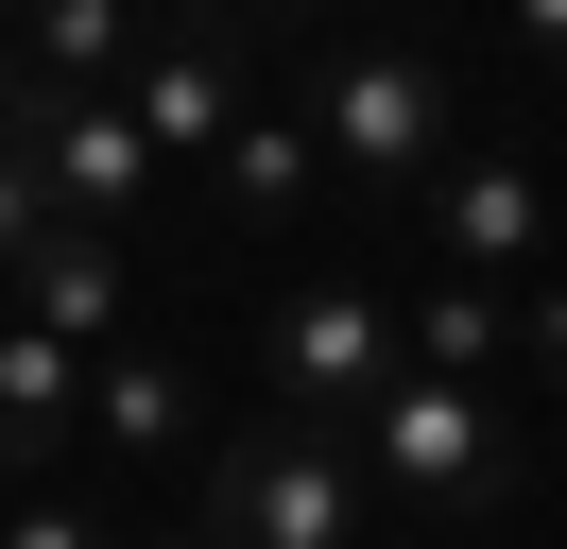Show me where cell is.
<instances>
[{"instance_id": "277c9868", "label": "cell", "mask_w": 567, "mask_h": 549, "mask_svg": "<svg viewBox=\"0 0 567 549\" xmlns=\"http://www.w3.org/2000/svg\"><path fill=\"white\" fill-rule=\"evenodd\" d=\"M207 532L224 549H361V446L327 429H241L207 480Z\"/></svg>"}, {"instance_id": "2e32d148", "label": "cell", "mask_w": 567, "mask_h": 549, "mask_svg": "<svg viewBox=\"0 0 567 549\" xmlns=\"http://www.w3.org/2000/svg\"><path fill=\"white\" fill-rule=\"evenodd\" d=\"M516 343H533V377H567V274H533V292H516Z\"/></svg>"}, {"instance_id": "8fae6325", "label": "cell", "mask_w": 567, "mask_h": 549, "mask_svg": "<svg viewBox=\"0 0 567 549\" xmlns=\"http://www.w3.org/2000/svg\"><path fill=\"white\" fill-rule=\"evenodd\" d=\"M138 0H35V18H18V69H35V86H138Z\"/></svg>"}, {"instance_id": "30bf717a", "label": "cell", "mask_w": 567, "mask_h": 549, "mask_svg": "<svg viewBox=\"0 0 567 549\" xmlns=\"http://www.w3.org/2000/svg\"><path fill=\"white\" fill-rule=\"evenodd\" d=\"M18 309H35L52 343H86V361H104L121 309H138V292H121V240H104V224H52V240H35V274H18Z\"/></svg>"}, {"instance_id": "ffe728a7", "label": "cell", "mask_w": 567, "mask_h": 549, "mask_svg": "<svg viewBox=\"0 0 567 549\" xmlns=\"http://www.w3.org/2000/svg\"><path fill=\"white\" fill-rule=\"evenodd\" d=\"M0 121H18V52H0Z\"/></svg>"}, {"instance_id": "d6986e66", "label": "cell", "mask_w": 567, "mask_h": 549, "mask_svg": "<svg viewBox=\"0 0 567 549\" xmlns=\"http://www.w3.org/2000/svg\"><path fill=\"white\" fill-rule=\"evenodd\" d=\"M121 549H224V532H121Z\"/></svg>"}, {"instance_id": "44dd1931", "label": "cell", "mask_w": 567, "mask_h": 549, "mask_svg": "<svg viewBox=\"0 0 567 549\" xmlns=\"http://www.w3.org/2000/svg\"><path fill=\"white\" fill-rule=\"evenodd\" d=\"M0 18H35V0H0Z\"/></svg>"}, {"instance_id": "7a4b0ae2", "label": "cell", "mask_w": 567, "mask_h": 549, "mask_svg": "<svg viewBox=\"0 0 567 549\" xmlns=\"http://www.w3.org/2000/svg\"><path fill=\"white\" fill-rule=\"evenodd\" d=\"M310 137L344 189H430V172L464 155V103H447V52H413V34H344V52L310 69Z\"/></svg>"}, {"instance_id": "9a60e30c", "label": "cell", "mask_w": 567, "mask_h": 549, "mask_svg": "<svg viewBox=\"0 0 567 549\" xmlns=\"http://www.w3.org/2000/svg\"><path fill=\"white\" fill-rule=\"evenodd\" d=\"M0 549H121V532H104L86 498H52V480H35V498H0Z\"/></svg>"}, {"instance_id": "5bb4252c", "label": "cell", "mask_w": 567, "mask_h": 549, "mask_svg": "<svg viewBox=\"0 0 567 549\" xmlns=\"http://www.w3.org/2000/svg\"><path fill=\"white\" fill-rule=\"evenodd\" d=\"M70 224V206H52V172H35V137L0 121V292H18V274H35V240Z\"/></svg>"}, {"instance_id": "5b68a950", "label": "cell", "mask_w": 567, "mask_h": 549, "mask_svg": "<svg viewBox=\"0 0 567 549\" xmlns=\"http://www.w3.org/2000/svg\"><path fill=\"white\" fill-rule=\"evenodd\" d=\"M18 137H35V172H52V206H70V224H138V206H155V172H173V155H155V137H138V103H121V86H35V69H18Z\"/></svg>"}, {"instance_id": "ba28073f", "label": "cell", "mask_w": 567, "mask_h": 549, "mask_svg": "<svg viewBox=\"0 0 567 549\" xmlns=\"http://www.w3.org/2000/svg\"><path fill=\"white\" fill-rule=\"evenodd\" d=\"M70 429H86V343L0 327V498H35V480L70 464Z\"/></svg>"}, {"instance_id": "3957f363", "label": "cell", "mask_w": 567, "mask_h": 549, "mask_svg": "<svg viewBox=\"0 0 567 549\" xmlns=\"http://www.w3.org/2000/svg\"><path fill=\"white\" fill-rule=\"evenodd\" d=\"M258 361H276V412H292V429H327V446H344L361 412L413 377V327H395L379 292H344V274H310V292L276 309V343H258Z\"/></svg>"}, {"instance_id": "52a82bcc", "label": "cell", "mask_w": 567, "mask_h": 549, "mask_svg": "<svg viewBox=\"0 0 567 549\" xmlns=\"http://www.w3.org/2000/svg\"><path fill=\"white\" fill-rule=\"evenodd\" d=\"M121 103H138V137H155V155H224V137H241V103H258V34L173 18V34L138 52V86H121Z\"/></svg>"}, {"instance_id": "9c48e42d", "label": "cell", "mask_w": 567, "mask_h": 549, "mask_svg": "<svg viewBox=\"0 0 567 549\" xmlns=\"http://www.w3.org/2000/svg\"><path fill=\"white\" fill-rule=\"evenodd\" d=\"M310 189H327V137H310V103H241V137L207 155V206H224V240H276Z\"/></svg>"}, {"instance_id": "4fadbf2b", "label": "cell", "mask_w": 567, "mask_h": 549, "mask_svg": "<svg viewBox=\"0 0 567 549\" xmlns=\"http://www.w3.org/2000/svg\"><path fill=\"white\" fill-rule=\"evenodd\" d=\"M498 361H516V292L447 274V292L413 309V377H498Z\"/></svg>"}, {"instance_id": "8992f818", "label": "cell", "mask_w": 567, "mask_h": 549, "mask_svg": "<svg viewBox=\"0 0 567 549\" xmlns=\"http://www.w3.org/2000/svg\"><path fill=\"white\" fill-rule=\"evenodd\" d=\"M413 206H430V240H447V274H482V292L550 274V189H533V155H447Z\"/></svg>"}, {"instance_id": "ac0fdd59", "label": "cell", "mask_w": 567, "mask_h": 549, "mask_svg": "<svg viewBox=\"0 0 567 549\" xmlns=\"http://www.w3.org/2000/svg\"><path fill=\"white\" fill-rule=\"evenodd\" d=\"M516 52H533V69H567V0H516Z\"/></svg>"}, {"instance_id": "6da1fadb", "label": "cell", "mask_w": 567, "mask_h": 549, "mask_svg": "<svg viewBox=\"0 0 567 549\" xmlns=\"http://www.w3.org/2000/svg\"><path fill=\"white\" fill-rule=\"evenodd\" d=\"M344 446H361V480L413 498V515H498V498L533 480V429L498 412V377H395Z\"/></svg>"}, {"instance_id": "7c38bea8", "label": "cell", "mask_w": 567, "mask_h": 549, "mask_svg": "<svg viewBox=\"0 0 567 549\" xmlns=\"http://www.w3.org/2000/svg\"><path fill=\"white\" fill-rule=\"evenodd\" d=\"M86 429H104L121 464H173V446H189V361H138V343H104V361H86Z\"/></svg>"}, {"instance_id": "e0dca14e", "label": "cell", "mask_w": 567, "mask_h": 549, "mask_svg": "<svg viewBox=\"0 0 567 549\" xmlns=\"http://www.w3.org/2000/svg\"><path fill=\"white\" fill-rule=\"evenodd\" d=\"M207 34H276V18H310V0H189Z\"/></svg>"}]
</instances>
